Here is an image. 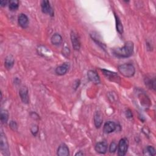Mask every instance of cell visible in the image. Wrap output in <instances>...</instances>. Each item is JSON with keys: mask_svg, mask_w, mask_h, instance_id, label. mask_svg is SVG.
I'll list each match as a JSON object with an SVG mask.
<instances>
[{"mask_svg": "<svg viewBox=\"0 0 156 156\" xmlns=\"http://www.w3.org/2000/svg\"><path fill=\"white\" fill-rule=\"evenodd\" d=\"M76 155H84V153L82 152V151H80L79 152H77L75 154Z\"/></svg>", "mask_w": 156, "mask_h": 156, "instance_id": "obj_29", "label": "cell"}, {"mask_svg": "<svg viewBox=\"0 0 156 156\" xmlns=\"http://www.w3.org/2000/svg\"><path fill=\"white\" fill-rule=\"evenodd\" d=\"M118 70L120 73L126 77H132L135 73V67L131 63H124L118 66Z\"/></svg>", "mask_w": 156, "mask_h": 156, "instance_id": "obj_2", "label": "cell"}, {"mask_svg": "<svg viewBox=\"0 0 156 156\" xmlns=\"http://www.w3.org/2000/svg\"><path fill=\"white\" fill-rule=\"evenodd\" d=\"M114 54L118 57H129L134 52V43L131 41L127 42L124 46L114 50Z\"/></svg>", "mask_w": 156, "mask_h": 156, "instance_id": "obj_1", "label": "cell"}, {"mask_svg": "<svg viewBox=\"0 0 156 156\" xmlns=\"http://www.w3.org/2000/svg\"><path fill=\"white\" fill-rule=\"evenodd\" d=\"M117 126L113 121H107L104 126V132L106 134H110L115 131Z\"/></svg>", "mask_w": 156, "mask_h": 156, "instance_id": "obj_10", "label": "cell"}, {"mask_svg": "<svg viewBox=\"0 0 156 156\" xmlns=\"http://www.w3.org/2000/svg\"><path fill=\"white\" fill-rule=\"evenodd\" d=\"M145 84L146 86H147L149 89H153L154 90L155 89V80H151L149 79V78H146L145 80Z\"/></svg>", "mask_w": 156, "mask_h": 156, "instance_id": "obj_22", "label": "cell"}, {"mask_svg": "<svg viewBox=\"0 0 156 156\" xmlns=\"http://www.w3.org/2000/svg\"><path fill=\"white\" fill-rule=\"evenodd\" d=\"M0 148H1L2 152L5 155L8 156L10 155L9 151V144L6 137L3 132H2L1 137H0Z\"/></svg>", "mask_w": 156, "mask_h": 156, "instance_id": "obj_3", "label": "cell"}, {"mask_svg": "<svg viewBox=\"0 0 156 156\" xmlns=\"http://www.w3.org/2000/svg\"><path fill=\"white\" fill-rule=\"evenodd\" d=\"M117 149V144H116L115 142H112L109 147V151L110 153H114Z\"/></svg>", "mask_w": 156, "mask_h": 156, "instance_id": "obj_23", "label": "cell"}, {"mask_svg": "<svg viewBox=\"0 0 156 156\" xmlns=\"http://www.w3.org/2000/svg\"><path fill=\"white\" fill-rule=\"evenodd\" d=\"M103 118L101 113L97 112L94 116V123L97 128H100L103 123Z\"/></svg>", "mask_w": 156, "mask_h": 156, "instance_id": "obj_15", "label": "cell"}, {"mask_svg": "<svg viewBox=\"0 0 156 156\" xmlns=\"http://www.w3.org/2000/svg\"><path fill=\"white\" fill-rule=\"evenodd\" d=\"M31 132L32 134L34 135H36L38 133V131H39V127L37 125H33L31 129Z\"/></svg>", "mask_w": 156, "mask_h": 156, "instance_id": "obj_25", "label": "cell"}, {"mask_svg": "<svg viewBox=\"0 0 156 156\" xmlns=\"http://www.w3.org/2000/svg\"><path fill=\"white\" fill-rule=\"evenodd\" d=\"M14 65V59L12 56H8L5 59V65L8 70H11Z\"/></svg>", "mask_w": 156, "mask_h": 156, "instance_id": "obj_16", "label": "cell"}, {"mask_svg": "<svg viewBox=\"0 0 156 156\" xmlns=\"http://www.w3.org/2000/svg\"><path fill=\"white\" fill-rule=\"evenodd\" d=\"M87 76L89 80L95 83V84H99L100 83V78L98 74V73L93 71V70H89L87 72Z\"/></svg>", "mask_w": 156, "mask_h": 156, "instance_id": "obj_7", "label": "cell"}, {"mask_svg": "<svg viewBox=\"0 0 156 156\" xmlns=\"http://www.w3.org/2000/svg\"><path fill=\"white\" fill-rule=\"evenodd\" d=\"M57 155L59 156H68L70 155L69 149L65 144H62L57 149Z\"/></svg>", "mask_w": 156, "mask_h": 156, "instance_id": "obj_12", "label": "cell"}, {"mask_svg": "<svg viewBox=\"0 0 156 156\" xmlns=\"http://www.w3.org/2000/svg\"><path fill=\"white\" fill-rule=\"evenodd\" d=\"M71 40L72 45H73L74 49L76 50V51L80 50V46H81L80 39L77 36V35L73 32H72L71 33Z\"/></svg>", "mask_w": 156, "mask_h": 156, "instance_id": "obj_8", "label": "cell"}, {"mask_svg": "<svg viewBox=\"0 0 156 156\" xmlns=\"http://www.w3.org/2000/svg\"><path fill=\"white\" fill-rule=\"evenodd\" d=\"M144 154L149 155H155V150L154 147L151 146H148L144 150Z\"/></svg>", "mask_w": 156, "mask_h": 156, "instance_id": "obj_21", "label": "cell"}, {"mask_svg": "<svg viewBox=\"0 0 156 156\" xmlns=\"http://www.w3.org/2000/svg\"><path fill=\"white\" fill-rule=\"evenodd\" d=\"M7 3H8V1H6V0H2L1 2H0V5H1V6H2V7H4V6H5L6 5H7Z\"/></svg>", "mask_w": 156, "mask_h": 156, "instance_id": "obj_28", "label": "cell"}, {"mask_svg": "<svg viewBox=\"0 0 156 156\" xmlns=\"http://www.w3.org/2000/svg\"><path fill=\"white\" fill-rule=\"evenodd\" d=\"M68 68H69L68 64L67 63H64L63 64L58 66L56 69V73L58 75L62 76V75L66 74V73L68 70Z\"/></svg>", "mask_w": 156, "mask_h": 156, "instance_id": "obj_14", "label": "cell"}, {"mask_svg": "<svg viewBox=\"0 0 156 156\" xmlns=\"http://www.w3.org/2000/svg\"><path fill=\"white\" fill-rule=\"evenodd\" d=\"M9 120V113L7 110H2L1 113V121L2 123L6 124Z\"/></svg>", "mask_w": 156, "mask_h": 156, "instance_id": "obj_20", "label": "cell"}, {"mask_svg": "<svg viewBox=\"0 0 156 156\" xmlns=\"http://www.w3.org/2000/svg\"><path fill=\"white\" fill-rule=\"evenodd\" d=\"M18 22L19 25L23 28H26L28 26L29 19L28 17L24 14H20L18 17Z\"/></svg>", "mask_w": 156, "mask_h": 156, "instance_id": "obj_9", "label": "cell"}, {"mask_svg": "<svg viewBox=\"0 0 156 156\" xmlns=\"http://www.w3.org/2000/svg\"><path fill=\"white\" fill-rule=\"evenodd\" d=\"M95 150L98 153L106 154L107 151V144L104 141L99 142L95 145Z\"/></svg>", "mask_w": 156, "mask_h": 156, "instance_id": "obj_11", "label": "cell"}, {"mask_svg": "<svg viewBox=\"0 0 156 156\" xmlns=\"http://www.w3.org/2000/svg\"><path fill=\"white\" fill-rule=\"evenodd\" d=\"M115 21H116L117 30L120 34H122L123 33V26L122 23L121 22L118 17L115 14Z\"/></svg>", "mask_w": 156, "mask_h": 156, "instance_id": "obj_18", "label": "cell"}, {"mask_svg": "<svg viewBox=\"0 0 156 156\" xmlns=\"http://www.w3.org/2000/svg\"><path fill=\"white\" fill-rule=\"evenodd\" d=\"M9 126L12 131H17L18 126H17V124L15 121H11L9 123Z\"/></svg>", "mask_w": 156, "mask_h": 156, "instance_id": "obj_24", "label": "cell"}, {"mask_svg": "<svg viewBox=\"0 0 156 156\" xmlns=\"http://www.w3.org/2000/svg\"><path fill=\"white\" fill-rule=\"evenodd\" d=\"M101 71L103 73V74L106 76V77L110 81L112 82H115L116 83H120V77L117 74V73L109 71V70H102Z\"/></svg>", "mask_w": 156, "mask_h": 156, "instance_id": "obj_5", "label": "cell"}, {"mask_svg": "<svg viewBox=\"0 0 156 156\" xmlns=\"http://www.w3.org/2000/svg\"><path fill=\"white\" fill-rule=\"evenodd\" d=\"M128 141L126 138H122L120 140L118 146V154L120 156H124L126 155L128 149Z\"/></svg>", "mask_w": 156, "mask_h": 156, "instance_id": "obj_4", "label": "cell"}, {"mask_svg": "<svg viewBox=\"0 0 156 156\" xmlns=\"http://www.w3.org/2000/svg\"><path fill=\"white\" fill-rule=\"evenodd\" d=\"M51 43L54 45H59L62 42V36L59 34H54L51 37Z\"/></svg>", "mask_w": 156, "mask_h": 156, "instance_id": "obj_17", "label": "cell"}, {"mask_svg": "<svg viewBox=\"0 0 156 156\" xmlns=\"http://www.w3.org/2000/svg\"><path fill=\"white\" fill-rule=\"evenodd\" d=\"M70 51L69 49V48L67 46H65L63 48V54L65 56H68L70 54Z\"/></svg>", "mask_w": 156, "mask_h": 156, "instance_id": "obj_26", "label": "cell"}, {"mask_svg": "<svg viewBox=\"0 0 156 156\" xmlns=\"http://www.w3.org/2000/svg\"><path fill=\"white\" fill-rule=\"evenodd\" d=\"M126 115L127 117V118H132V112L129 109L126 111Z\"/></svg>", "mask_w": 156, "mask_h": 156, "instance_id": "obj_27", "label": "cell"}, {"mask_svg": "<svg viewBox=\"0 0 156 156\" xmlns=\"http://www.w3.org/2000/svg\"><path fill=\"white\" fill-rule=\"evenodd\" d=\"M20 98L23 103L28 104L29 103V98L28 95V89L26 87H23L19 91Z\"/></svg>", "mask_w": 156, "mask_h": 156, "instance_id": "obj_6", "label": "cell"}, {"mask_svg": "<svg viewBox=\"0 0 156 156\" xmlns=\"http://www.w3.org/2000/svg\"><path fill=\"white\" fill-rule=\"evenodd\" d=\"M41 8L42 12L45 14H50L53 12L51 7L50 6V3L47 0H43L41 2Z\"/></svg>", "mask_w": 156, "mask_h": 156, "instance_id": "obj_13", "label": "cell"}, {"mask_svg": "<svg viewBox=\"0 0 156 156\" xmlns=\"http://www.w3.org/2000/svg\"><path fill=\"white\" fill-rule=\"evenodd\" d=\"M19 7V2L17 0H11L9 4V9L12 11H17Z\"/></svg>", "mask_w": 156, "mask_h": 156, "instance_id": "obj_19", "label": "cell"}]
</instances>
